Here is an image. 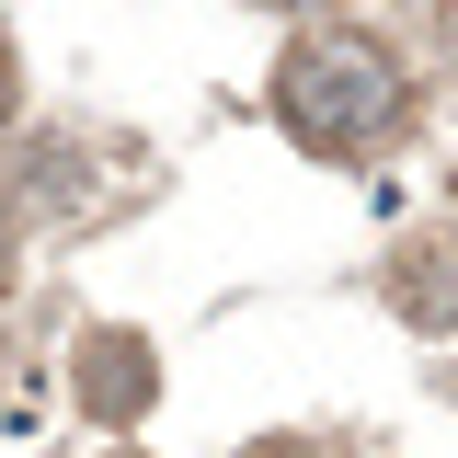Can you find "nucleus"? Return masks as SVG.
Here are the masks:
<instances>
[{
  "label": "nucleus",
  "mask_w": 458,
  "mask_h": 458,
  "mask_svg": "<svg viewBox=\"0 0 458 458\" xmlns=\"http://www.w3.org/2000/svg\"><path fill=\"white\" fill-rule=\"evenodd\" d=\"M276 114L298 149H321V161H367V149H390L401 114H412V81H401V57L378 35H355V23H310L298 47L276 57Z\"/></svg>",
  "instance_id": "1"
},
{
  "label": "nucleus",
  "mask_w": 458,
  "mask_h": 458,
  "mask_svg": "<svg viewBox=\"0 0 458 458\" xmlns=\"http://www.w3.org/2000/svg\"><path fill=\"white\" fill-rule=\"evenodd\" d=\"M69 378H81V401H92L104 424H138V412L161 401V355H149L138 333H81Z\"/></svg>",
  "instance_id": "2"
},
{
  "label": "nucleus",
  "mask_w": 458,
  "mask_h": 458,
  "mask_svg": "<svg viewBox=\"0 0 458 458\" xmlns=\"http://www.w3.org/2000/svg\"><path fill=\"white\" fill-rule=\"evenodd\" d=\"M12 114H23V69H12V47H0V138H12Z\"/></svg>",
  "instance_id": "3"
},
{
  "label": "nucleus",
  "mask_w": 458,
  "mask_h": 458,
  "mask_svg": "<svg viewBox=\"0 0 458 458\" xmlns=\"http://www.w3.org/2000/svg\"><path fill=\"white\" fill-rule=\"evenodd\" d=\"M241 458H321V447H298V436H264V447H241Z\"/></svg>",
  "instance_id": "4"
},
{
  "label": "nucleus",
  "mask_w": 458,
  "mask_h": 458,
  "mask_svg": "<svg viewBox=\"0 0 458 458\" xmlns=\"http://www.w3.org/2000/svg\"><path fill=\"white\" fill-rule=\"evenodd\" d=\"M0 286H12V218H0Z\"/></svg>",
  "instance_id": "5"
},
{
  "label": "nucleus",
  "mask_w": 458,
  "mask_h": 458,
  "mask_svg": "<svg viewBox=\"0 0 458 458\" xmlns=\"http://www.w3.org/2000/svg\"><path fill=\"white\" fill-rule=\"evenodd\" d=\"M276 12H321V0H276Z\"/></svg>",
  "instance_id": "6"
}]
</instances>
